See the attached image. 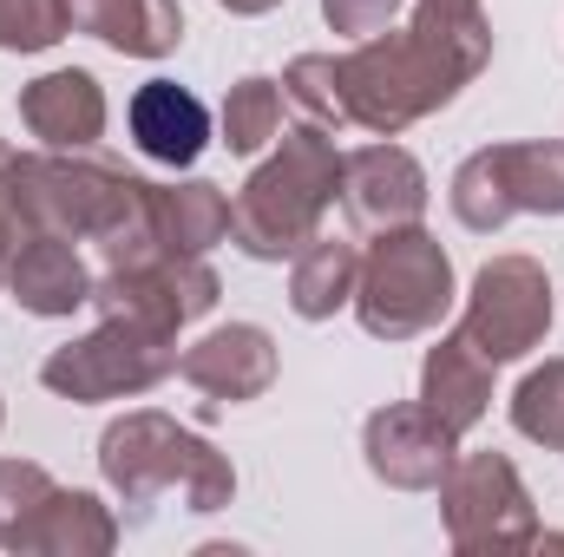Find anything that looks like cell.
<instances>
[{
	"instance_id": "1",
	"label": "cell",
	"mask_w": 564,
	"mask_h": 557,
	"mask_svg": "<svg viewBox=\"0 0 564 557\" xmlns=\"http://www.w3.org/2000/svg\"><path fill=\"white\" fill-rule=\"evenodd\" d=\"M492 59V20L479 0H414V20L341 53V106L348 125L394 139L414 119L440 112L479 66Z\"/></svg>"
},
{
	"instance_id": "2",
	"label": "cell",
	"mask_w": 564,
	"mask_h": 557,
	"mask_svg": "<svg viewBox=\"0 0 564 557\" xmlns=\"http://www.w3.org/2000/svg\"><path fill=\"white\" fill-rule=\"evenodd\" d=\"M20 190L40 230H59L73 243H93L99 263H132L158 250L151 230V184L93 157V151H40L20 157Z\"/></svg>"
},
{
	"instance_id": "3",
	"label": "cell",
	"mask_w": 564,
	"mask_h": 557,
	"mask_svg": "<svg viewBox=\"0 0 564 557\" xmlns=\"http://www.w3.org/2000/svg\"><path fill=\"white\" fill-rule=\"evenodd\" d=\"M341 197V151L322 125H289L276 157L250 171V184L230 204V243L257 263H295L308 237H322L328 204Z\"/></svg>"
},
{
	"instance_id": "4",
	"label": "cell",
	"mask_w": 564,
	"mask_h": 557,
	"mask_svg": "<svg viewBox=\"0 0 564 557\" xmlns=\"http://www.w3.org/2000/svg\"><path fill=\"white\" fill-rule=\"evenodd\" d=\"M99 472L132 505V518H144L164 499H177L184 512H224L230 492H237L230 459L210 439H197L191 426H177L164 414H126L119 426H106Z\"/></svg>"
},
{
	"instance_id": "5",
	"label": "cell",
	"mask_w": 564,
	"mask_h": 557,
	"mask_svg": "<svg viewBox=\"0 0 564 557\" xmlns=\"http://www.w3.org/2000/svg\"><path fill=\"white\" fill-rule=\"evenodd\" d=\"M453 308V263L446 250L426 237L421 223L381 230V243L361 256L355 282V315L375 341H414L426 328H440V315Z\"/></svg>"
},
{
	"instance_id": "6",
	"label": "cell",
	"mask_w": 564,
	"mask_h": 557,
	"mask_svg": "<svg viewBox=\"0 0 564 557\" xmlns=\"http://www.w3.org/2000/svg\"><path fill=\"white\" fill-rule=\"evenodd\" d=\"M453 217L479 237L512 217H564V144H486L453 171Z\"/></svg>"
},
{
	"instance_id": "7",
	"label": "cell",
	"mask_w": 564,
	"mask_h": 557,
	"mask_svg": "<svg viewBox=\"0 0 564 557\" xmlns=\"http://www.w3.org/2000/svg\"><path fill=\"white\" fill-rule=\"evenodd\" d=\"M164 374H177V335L144 328V321H119L106 315L93 335L66 341L46 354L40 381L66 401H126V394H151Z\"/></svg>"
},
{
	"instance_id": "8",
	"label": "cell",
	"mask_w": 564,
	"mask_h": 557,
	"mask_svg": "<svg viewBox=\"0 0 564 557\" xmlns=\"http://www.w3.org/2000/svg\"><path fill=\"white\" fill-rule=\"evenodd\" d=\"M453 551H525L539 545V512L506 452H466L440 479Z\"/></svg>"
},
{
	"instance_id": "9",
	"label": "cell",
	"mask_w": 564,
	"mask_h": 557,
	"mask_svg": "<svg viewBox=\"0 0 564 557\" xmlns=\"http://www.w3.org/2000/svg\"><path fill=\"white\" fill-rule=\"evenodd\" d=\"M99 315H119V321H144V328H164L177 335L184 321L210 315L217 308V270L204 256H177V250H144L132 263H112L99 288H93Z\"/></svg>"
},
{
	"instance_id": "10",
	"label": "cell",
	"mask_w": 564,
	"mask_h": 557,
	"mask_svg": "<svg viewBox=\"0 0 564 557\" xmlns=\"http://www.w3.org/2000/svg\"><path fill=\"white\" fill-rule=\"evenodd\" d=\"M545 328H552V282H545V270H539L532 256H492V263L473 276L459 335H466L492 368L532 354V348L545 341Z\"/></svg>"
},
{
	"instance_id": "11",
	"label": "cell",
	"mask_w": 564,
	"mask_h": 557,
	"mask_svg": "<svg viewBox=\"0 0 564 557\" xmlns=\"http://www.w3.org/2000/svg\"><path fill=\"white\" fill-rule=\"evenodd\" d=\"M361 452L368 472L394 492H440L446 466L459 459V433L433 414L426 401H394L361 426Z\"/></svg>"
},
{
	"instance_id": "12",
	"label": "cell",
	"mask_w": 564,
	"mask_h": 557,
	"mask_svg": "<svg viewBox=\"0 0 564 557\" xmlns=\"http://www.w3.org/2000/svg\"><path fill=\"white\" fill-rule=\"evenodd\" d=\"M177 374H184V387L204 394V407H243V401L270 394L276 341L257 321H230V328H210L204 341H191L177 354Z\"/></svg>"
},
{
	"instance_id": "13",
	"label": "cell",
	"mask_w": 564,
	"mask_h": 557,
	"mask_svg": "<svg viewBox=\"0 0 564 557\" xmlns=\"http://www.w3.org/2000/svg\"><path fill=\"white\" fill-rule=\"evenodd\" d=\"M341 204L361 230H401L421 223L426 210V171L401 144H361L341 157Z\"/></svg>"
},
{
	"instance_id": "14",
	"label": "cell",
	"mask_w": 564,
	"mask_h": 557,
	"mask_svg": "<svg viewBox=\"0 0 564 557\" xmlns=\"http://www.w3.org/2000/svg\"><path fill=\"white\" fill-rule=\"evenodd\" d=\"M20 119L46 151H93L106 132V92L93 73L59 66V73H40L33 86H20Z\"/></svg>"
},
{
	"instance_id": "15",
	"label": "cell",
	"mask_w": 564,
	"mask_h": 557,
	"mask_svg": "<svg viewBox=\"0 0 564 557\" xmlns=\"http://www.w3.org/2000/svg\"><path fill=\"white\" fill-rule=\"evenodd\" d=\"M7 288H13V302L26 308V315H73V308H86L93 302V288L99 276L86 270V256L73 250V237H59V230H33L26 243H20V256H13V270H7Z\"/></svg>"
},
{
	"instance_id": "16",
	"label": "cell",
	"mask_w": 564,
	"mask_h": 557,
	"mask_svg": "<svg viewBox=\"0 0 564 557\" xmlns=\"http://www.w3.org/2000/svg\"><path fill=\"white\" fill-rule=\"evenodd\" d=\"M126 125H132V144H139L144 157H151V164H171V171L197 164L204 144H210V112H204V99L184 92L177 79L139 86L132 106H126Z\"/></svg>"
},
{
	"instance_id": "17",
	"label": "cell",
	"mask_w": 564,
	"mask_h": 557,
	"mask_svg": "<svg viewBox=\"0 0 564 557\" xmlns=\"http://www.w3.org/2000/svg\"><path fill=\"white\" fill-rule=\"evenodd\" d=\"M66 20L132 59H164L184 40V7L177 0H66Z\"/></svg>"
},
{
	"instance_id": "18",
	"label": "cell",
	"mask_w": 564,
	"mask_h": 557,
	"mask_svg": "<svg viewBox=\"0 0 564 557\" xmlns=\"http://www.w3.org/2000/svg\"><path fill=\"white\" fill-rule=\"evenodd\" d=\"M421 401L446 419L453 433H473V426L486 419V407H492V361H486V354H479L459 328H453V335L426 354Z\"/></svg>"
},
{
	"instance_id": "19",
	"label": "cell",
	"mask_w": 564,
	"mask_h": 557,
	"mask_svg": "<svg viewBox=\"0 0 564 557\" xmlns=\"http://www.w3.org/2000/svg\"><path fill=\"white\" fill-rule=\"evenodd\" d=\"M151 230L177 256H204L230 237V197L204 177L191 184H151Z\"/></svg>"
},
{
	"instance_id": "20",
	"label": "cell",
	"mask_w": 564,
	"mask_h": 557,
	"mask_svg": "<svg viewBox=\"0 0 564 557\" xmlns=\"http://www.w3.org/2000/svg\"><path fill=\"white\" fill-rule=\"evenodd\" d=\"M355 282H361V250L348 237H308L295 250V270H289V308L302 321H328L335 308L355 302Z\"/></svg>"
},
{
	"instance_id": "21",
	"label": "cell",
	"mask_w": 564,
	"mask_h": 557,
	"mask_svg": "<svg viewBox=\"0 0 564 557\" xmlns=\"http://www.w3.org/2000/svg\"><path fill=\"white\" fill-rule=\"evenodd\" d=\"M112 545H119V525L93 492H53L33 512L26 538H20V551H40V557H99Z\"/></svg>"
},
{
	"instance_id": "22",
	"label": "cell",
	"mask_w": 564,
	"mask_h": 557,
	"mask_svg": "<svg viewBox=\"0 0 564 557\" xmlns=\"http://www.w3.org/2000/svg\"><path fill=\"white\" fill-rule=\"evenodd\" d=\"M282 139V79H237L224 99V144L237 157H257Z\"/></svg>"
},
{
	"instance_id": "23",
	"label": "cell",
	"mask_w": 564,
	"mask_h": 557,
	"mask_svg": "<svg viewBox=\"0 0 564 557\" xmlns=\"http://www.w3.org/2000/svg\"><path fill=\"white\" fill-rule=\"evenodd\" d=\"M282 99H295L302 112H308V125H348V106H341V59H328V53H302V59H289V73H282Z\"/></svg>"
},
{
	"instance_id": "24",
	"label": "cell",
	"mask_w": 564,
	"mask_h": 557,
	"mask_svg": "<svg viewBox=\"0 0 564 557\" xmlns=\"http://www.w3.org/2000/svg\"><path fill=\"white\" fill-rule=\"evenodd\" d=\"M512 426H519L525 439L564 452V361H545V368H532V374L519 381V394H512Z\"/></svg>"
},
{
	"instance_id": "25",
	"label": "cell",
	"mask_w": 564,
	"mask_h": 557,
	"mask_svg": "<svg viewBox=\"0 0 564 557\" xmlns=\"http://www.w3.org/2000/svg\"><path fill=\"white\" fill-rule=\"evenodd\" d=\"M53 492H59V485H53L46 466H33V459H0V545H7V551H20L33 512H40Z\"/></svg>"
},
{
	"instance_id": "26",
	"label": "cell",
	"mask_w": 564,
	"mask_h": 557,
	"mask_svg": "<svg viewBox=\"0 0 564 557\" xmlns=\"http://www.w3.org/2000/svg\"><path fill=\"white\" fill-rule=\"evenodd\" d=\"M66 33V0H0V53H46Z\"/></svg>"
},
{
	"instance_id": "27",
	"label": "cell",
	"mask_w": 564,
	"mask_h": 557,
	"mask_svg": "<svg viewBox=\"0 0 564 557\" xmlns=\"http://www.w3.org/2000/svg\"><path fill=\"white\" fill-rule=\"evenodd\" d=\"M33 230H40V223H33V210H26L20 164H13V171H0V288H7V270H13V256H20V243H26Z\"/></svg>"
},
{
	"instance_id": "28",
	"label": "cell",
	"mask_w": 564,
	"mask_h": 557,
	"mask_svg": "<svg viewBox=\"0 0 564 557\" xmlns=\"http://www.w3.org/2000/svg\"><path fill=\"white\" fill-rule=\"evenodd\" d=\"M401 7H408V0H322L328 26L348 33V40H375V33H388Z\"/></svg>"
},
{
	"instance_id": "29",
	"label": "cell",
	"mask_w": 564,
	"mask_h": 557,
	"mask_svg": "<svg viewBox=\"0 0 564 557\" xmlns=\"http://www.w3.org/2000/svg\"><path fill=\"white\" fill-rule=\"evenodd\" d=\"M217 7H230V13H270V7H282V0H217Z\"/></svg>"
},
{
	"instance_id": "30",
	"label": "cell",
	"mask_w": 564,
	"mask_h": 557,
	"mask_svg": "<svg viewBox=\"0 0 564 557\" xmlns=\"http://www.w3.org/2000/svg\"><path fill=\"white\" fill-rule=\"evenodd\" d=\"M13 164H20V151H13V144L0 139V171H13Z\"/></svg>"
}]
</instances>
